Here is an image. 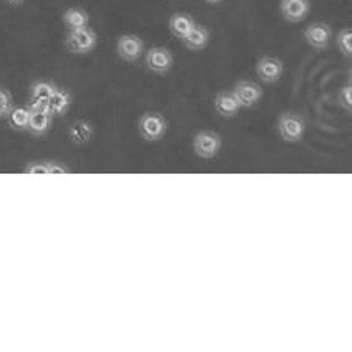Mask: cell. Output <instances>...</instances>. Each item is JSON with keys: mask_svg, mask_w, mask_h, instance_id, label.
<instances>
[{"mask_svg": "<svg viewBox=\"0 0 352 352\" xmlns=\"http://www.w3.org/2000/svg\"><path fill=\"white\" fill-rule=\"evenodd\" d=\"M5 118H7L8 126L13 131H17V132L27 131L28 121H30V107L28 106H13Z\"/></svg>", "mask_w": 352, "mask_h": 352, "instance_id": "19", "label": "cell"}, {"mask_svg": "<svg viewBox=\"0 0 352 352\" xmlns=\"http://www.w3.org/2000/svg\"><path fill=\"white\" fill-rule=\"evenodd\" d=\"M63 22H64V25L69 28V30L84 28V27H89L90 16H89V13L84 8L72 7V8H67L64 11Z\"/></svg>", "mask_w": 352, "mask_h": 352, "instance_id": "18", "label": "cell"}, {"mask_svg": "<svg viewBox=\"0 0 352 352\" xmlns=\"http://www.w3.org/2000/svg\"><path fill=\"white\" fill-rule=\"evenodd\" d=\"M144 64L155 75H168L174 67V56L166 47H151L144 58Z\"/></svg>", "mask_w": 352, "mask_h": 352, "instance_id": "5", "label": "cell"}, {"mask_svg": "<svg viewBox=\"0 0 352 352\" xmlns=\"http://www.w3.org/2000/svg\"><path fill=\"white\" fill-rule=\"evenodd\" d=\"M233 95L236 96L241 107L250 109L254 107L263 98V89L259 84L247 80H241L233 86Z\"/></svg>", "mask_w": 352, "mask_h": 352, "instance_id": "9", "label": "cell"}, {"mask_svg": "<svg viewBox=\"0 0 352 352\" xmlns=\"http://www.w3.org/2000/svg\"><path fill=\"white\" fill-rule=\"evenodd\" d=\"M13 95H11L10 90L7 89H0V117L5 118L8 115V112L13 107Z\"/></svg>", "mask_w": 352, "mask_h": 352, "instance_id": "22", "label": "cell"}, {"mask_svg": "<svg viewBox=\"0 0 352 352\" xmlns=\"http://www.w3.org/2000/svg\"><path fill=\"white\" fill-rule=\"evenodd\" d=\"M3 2L10 5V7H21V5L27 2V0H3Z\"/></svg>", "mask_w": 352, "mask_h": 352, "instance_id": "25", "label": "cell"}, {"mask_svg": "<svg viewBox=\"0 0 352 352\" xmlns=\"http://www.w3.org/2000/svg\"><path fill=\"white\" fill-rule=\"evenodd\" d=\"M138 132L144 142H160L168 132V121L159 112H146L138 120Z\"/></svg>", "mask_w": 352, "mask_h": 352, "instance_id": "2", "label": "cell"}, {"mask_svg": "<svg viewBox=\"0 0 352 352\" xmlns=\"http://www.w3.org/2000/svg\"><path fill=\"white\" fill-rule=\"evenodd\" d=\"M214 109L221 117L233 118L239 113L242 107L239 106L232 90H222V92H217L214 96Z\"/></svg>", "mask_w": 352, "mask_h": 352, "instance_id": "12", "label": "cell"}, {"mask_svg": "<svg viewBox=\"0 0 352 352\" xmlns=\"http://www.w3.org/2000/svg\"><path fill=\"white\" fill-rule=\"evenodd\" d=\"M0 118H2V117H0Z\"/></svg>", "mask_w": 352, "mask_h": 352, "instance_id": "27", "label": "cell"}, {"mask_svg": "<svg viewBox=\"0 0 352 352\" xmlns=\"http://www.w3.org/2000/svg\"><path fill=\"white\" fill-rule=\"evenodd\" d=\"M196 25L194 17L188 13H175L168 21V28L174 38L184 39L191 32V28Z\"/></svg>", "mask_w": 352, "mask_h": 352, "instance_id": "17", "label": "cell"}, {"mask_svg": "<svg viewBox=\"0 0 352 352\" xmlns=\"http://www.w3.org/2000/svg\"><path fill=\"white\" fill-rule=\"evenodd\" d=\"M204 2H206V3H210V5H217V3H221L222 0H204Z\"/></svg>", "mask_w": 352, "mask_h": 352, "instance_id": "26", "label": "cell"}, {"mask_svg": "<svg viewBox=\"0 0 352 352\" xmlns=\"http://www.w3.org/2000/svg\"><path fill=\"white\" fill-rule=\"evenodd\" d=\"M284 63L276 56H263L256 63V75L263 82L273 84L281 80Z\"/></svg>", "mask_w": 352, "mask_h": 352, "instance_id": "10", "label": "cell"}, {"mask_svg": "<svg viewBox=\"0 0 352 352\" xmlns=\"http://www.w3.org/2000/svg\"><path fill=\"white\" fill-rule=\"evenodd\" d=\"M222 149V138L214 131H199L192 138V151L200 159H214Z\"/></svg>", "mask_w": 352, "mask_h": 352, "instance_id": "4", "label": "cell"}, {"mask_svg": "<svg viewBox=\"0 0 352 352\" xmlns=\"http://www.w3.org/2000/svg\"><path fill=\"white\" fill-rule=\"evenodd\" d=\"M72 102H74V96L67 89L63 87H56L54 89L53 95L50 96V100L47 102L48 112H50L53 117H63L69 109L72 107Z\"/></svg>", "mask_w": 352, "mask_h": 352, "instance_id": "13", "label": "cell"}, {"mask_svg": "<svg viewBox=\"0 0 352 352\" xmlns=\"http://www.w3.org/2000/svg\"><path fill=\"white\" fill-rule=\"evenodd\" d=\"M58 86L53 81L48 80H39L34 81L32 86H30V101L28 104H36V106H47L48 100L53 95L54 89Z\"/></svg>", "mask_w": 352, "mask_h": 352, "instance_id": "16", "label": "cell"}, {"mask_svg": "<svg viewBox=\"0 0 352 352\" xmlns=\"http://www.w3.org/2000/svg\"><path fill=\"white\" fill-rule=\"evenodd\" d=\"M336 44L338 52L343 54L344 58L351 59L352 56V30L349 27L342 28L336 36Z\"/></svg>", "mask_w": 352, "mask_h": 352, "instance_id": "20", "label": "cell"}, {"mask_svg": "<svg viewBox=\"0 0 352 352\" xmlns=\"http://www.w3.org/2000/svg\"><path fill=\"white\" fill-rule=\"evenodd\" d=\"M48 165V174H69L70 173V168L63 165V163L59 162H47Z\"/></svg>", "mask_w": 352, "mask_h": 352, "instance_id": "24", "label": "cell"}, {"mask_svg": "<svg viewBox=\"0 0 352 352\" xmlns=\"http://www.w3.org/2000/svg\"><path fill=\"white\" fill-rule=\"evenodd\" d=\"M95 133V127L87 120H76L75 123H72L69 131H67V135H69V140L76 146H84L87 144L90 140L94 138Z\"/></svg>", "mask_w": 352, "mask_h": 352, "instance_id": "14", "label": "cell"}, {"mask_svg": "<svg viewBox=\"0 0 352 352\" xmlns=\"http://www.w3.org/2000/svg\"><path fill=\"white\" fill-rule=\"evenodd\" d=\"M25 174H48L47 162H32L23 168Z\"/></svg>", "mask_w": 352, "mask_h": 352, "instance_id": "23", "label": "cell"}, {"mask_svg": "<svg viewBox=\"0 0 352 352\" xmlns=\"http://www.w3.org/2000/svg\"><path fill=\"white\" fill-rule=\"evenodd\" d=\"M279 11L284 21L300 23L311 13V0H281Z\"/></svg>", "mask_w": 352, "mask_h": 352, "instance_id": "11", "label": "cell"}, {"mask_svg": "<svg viewBox=\"0 0 352 352\" xmlns=\"http://www.w3.org/2000/svg\"><path fill=\"white\" fill-rule=\"evenodd\" d=\"M98 45V34L90 27L69 30L65 36L67 50L74 54H87L94 52Z\"/></svg>", "mask_w": 352, "mask_h": 352, "instance_id": "3", "label": "cell"}, {"mask_svg": "<svg viewBox=\"0 0 352 352\" xmlns=\"http://www.w3.org/2000/svg\"><path fill=\"white\" fill-rule=\"evenodd\" d=\"M144 52V42L137 34H121L117 41V54L121 60L133 64L142 58Z\"/></svg>", "mask_w": 352, "mask_h": 352, "instance_id": "7", "label": "cell"}, {"mask_svg": "<svg viewBox=\"0 0 352 352\" xmlns=\"http://www.w3.org/2000/svg\"><path fill=\"white\" fill-rule=\"evenodd\" d=\"M276 129L283 142L298 143L306 135L307 124L302 115L296 112H284L278 118Z\"/></svg>", "mask_w": 352, "mask_h": 352, "instance_id": "1", "label": "cell"}, {"mask_svg": "<svg viewBox=\"0 0 352 352\" xmlns=\"http://www.w3.org/2000/svg\"><path fill=\"white\" fill-rule=\"evenodd\" d=\"M30 107V121L27 132L33 137H44L48 133L53 123V115L48 112L47 106L27 104Z\"/></svg>", "mask_w": 352, "mask_h": 352, "instance_id": "6", "label": "cell"}, {"mask_svg": "<svg viewBox=\"0 0 352 352\" xmlns=\"http://www.w3.org/2000/svg\"><path fill=\"white\" fill-rule=\"evenodd\" d=\"M210 38H211L210 30L196 23V25L191 28V32L182 39V42H184V45L188 48V50L202 52L204 48H206V45L210 44Z\"/></svg>", "mask_w": 352, "mask_h": 352, "instance_id": "15", "label": "cell"}, {"mask_svg": "<svg viewBox=\"0 0 352 352\" xmlns=\"http://www.w3.org/2000/svg\"><path fill=\"white\" fill-rule=\"evenodd\" d=\"M332 38L333 32L329 23L326 22H312L305 30V39L315 50H326L331 45Z\"/></svg>", "mask_w": 352, "mask_h": 352, "instance_id": "8", "label": "cell"}, {"mask_svg": "<svg viewBox=\"0 0 352 352\" xmlns=\"http://www.w3.org/2000/svg\"><path fill=\"white\" fill-rule=\"evenodd\" d=\"M337 102L340 104V107L343 109V111H346L348 113L352 112V87H351V82L344 84V86L338 90Z\"/></svg>", "mask_w": 352, "mask_h": 352, "instance_id": "21", "label": "cell"}]
</instances>
